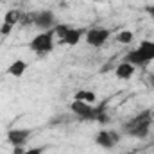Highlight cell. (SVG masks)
I'll return each instance as SVG.
<instances>
[{
  "mask_svg": "<svg viewBox=\"0 0 154 154\" xmlns=\"http://www.w3.org/2000/svg\"><path fill=\"white\" fill-rule=\"evenodd\" d=\"M151 124H152V111H151V109H145V111L138 113L136 116H133V118L124 125V131H125V134H129V136L145 138V136L149 134Z\"/></svg>",
  "mask_w": 154,
  "mask_h": 154,
  "instance_id": "6da1fadb",
  "label": "cell"
},
{
  "mask_svg": "<svg viewBox=\"0 0 154 154\" xmlns=\"http://www.w3.org/2000/svg\"><path fill=\"white\" fill-rule=\"evenodd\" d=\"M152 59H154V41H147V39L142 41L136 50H131L125 56V61L131 63L133 66H136V65L143 66V65H147Z\"/></svg>",
  "mask_w": 154,
  "mask_h": 154,
  "instance_id": "7a4b0ae2",
  "label": "cell"
},
{
  "mask_svg": "<svg viewBox=\"0 0 154 154\" xmlns=\"http://www.w3.org/2000/svg\"><path fill=\"white\" fill-rule=\"evenodd\" d=\"M54 29H50V31H43L41 34L38 36H34L32 41L29 43V47H31V50H34V52H38V54H47V52H50L52 48H54Z\"/></svg>",
  "mask_w": 154,
  "mask_h": 154,
  "instance_id": "3957f363",
  "label": "cell"
},
{
  "mask_svg": "<svg viewBox=\"0 0 154 154\" xmlns=\"http://www.w3.org/2000/svg\"><path fill=\"white\" fill-rule=\"evenodd\" d=\"M109 31L108 29H102V27H93V29H90V31H86V41H88V45H91V47H102L108 38H109Z\"/></svg>",
  "mask_w": 154,
  "mask_h": 154,
  "instance_id": "277c9868",
  "label": "cell"
},
{
  "mask_svg": "<svg viewBox=\"0 0 154 154\" xmlns=\"http://www.w3.org/2000/svg\"><path fill=\"white\" fill-rule=\"evenodd\" d=\"M118 140H120V134H118L116 131H100V133H97V136H95V143L100 145L102 149H111V147H115L116 143H118Z\"/></svg>",
  "mask_w": 154,
  "mask_h": 154,
  "instance_id": "5b68a950",
  "label": "cell"
},
{
  "mask_svg": "<svg viewBox=\"0 0 154 154\" xmlns=\"http://www.w3.org/2000/svg\"><path fill=\"white\" fill-rule=\"evenodd\" d=\"M34 25L43 31H50L56 27V16L52 11H38L34 18Z\"/></svg>",
  "mask_w": 154,
  "mask_h": 154,
  "instance_id": "8992f818",
  "label": "cell"
},
{
  "mask_svg": "<svg viewBox=\"0 0 154 154\" xmlns=\"http://www.w3.org/2000/svg\"><path fill=\"white\" fill-rule=\"evenodd\" d=\"M29 134H31L29 129H11V131H7V140H9L11 145H14V147H22V145L27 142Z\"/></svg>",
  "mask_w": 154,
  "mask_h": 154,
  "instance_id": "52a82bcc",
  "label": "cell"
},
{
  "mask_svg": "<svg viewBox=\"0 0 154 154\" xmlns=\"http://www.w3.org/2000/svg\"><path fill=\"white\" fill-rule=\"evenodd\" d=\"M82 34H86L84 29H70V31L66 32V36L61 38V43H63V45H70V47H74V45H77V43L81 41Z\"/></svg>",
  "mask_w": 154,
  "mask_h": 154,
  "instance_id": "ba28073f",
  "label": "cell"
},
{
  "mask_svg": "<svg viewBox=\"0 0 154 154\" xmlns=\"http://www.w3.org/2000/svg\"><path fill=\"white\" fill-rule=\"evenodd\" d=\"M25 70H27V63H25L23 59H16V61H13L11 66L7 68V74L13 75V77H22L25 74Z\"/></svg>",
  "mask_w": 154,
  "mask_h": 154,
  "instance_id": "9c48e42d",
  "label": "cell"
},
{
  "mask_svg": "<svg viewBox=\"0 0 154 154\" xmlns=\"http://www.w3.org/2000/svg\"><path fill=\"white\" fill-rule=\"evenodd\" d=\"M115 74L118 79H129V77L134 74V66L131 65V63H127V61H124V63H120L118 66H116V70H115Z\"/></svg>",
  "mask_w": 154,
  "mask_h": 154,
  "instance_id": "30bf717a",
  "label": "cell"
},
{
  "mask_svg": "<svg viewBox=\"0 0 154 154\" xmlns=\"http://www.w3.org/2000/svg\"><path fill=\"white\" fill-rule=\"evenodd\" d=\"M22 11H18V9H11V11H7L5 13V16H4V23H9V25H16V23H20V20H22Z\"/></svg>",
  "mask_w": 154,
  "mask_h": 154,
  "instance_id": "8fae6325",
  "label": "cell"
},
{
  "mask_svg": "<svg viewBox=\"0 0 154 154\" xmlns=\"http://www.w3.org/2000/svg\"><path fill=\"white\" fill-rule=\"evenodd\" d=\"M74 99H75V100H82V102H88V104H93V102L97 100L95 93H93V91H88V90H81V91H77Z\"/></svg>",
  "mask_w": 154,
  "mask_h": 154,
  "instance_id": "7c38bea8",
  "label": "cell"
},
{
  "mask_svg": "<svg viewBox=\"0 0 154 154\" xmlns=\"http://www.w3.org/2000/svg\"><path fill=\"white\" fill-rule=\"evenodd\" d=\"M34 18H36V13H23L22 14V20H20V25H23V27L34 25Z\"/></svg>",
  "mask_w": 154,
  "mask_h": 154,
  "instance_id": "4fadbf2b",
  "label": "cell"
},
{
  "mask_svg": "<svg viewBox=\"0 0 154 154\" xmlns=\"http://www.w3.org/2000/svg\"><path fill=\"white\" fill-rule=\"evenodd\" d=\"M116 39H118L120 43L127 45V43H131V41H133V32H131V31H122V32L116 36Z\"/></svg>",
  "mask_w": 154,
  "mask_h": 154,
  "instance_id": "5bb4252c",
  "label": "cell"
},
{
  "mask_svg": "<svg viewBox=\"0 0 154 154\" xmlns=\"http://www.w3.org/2000/svg\"><path fill=\"white\" fill-rule=\"evenodd\" d=\"M68 31H70V27H68V25H61V23H59V25H56V27H54V34H56L59 39L65 38Z\"/></svg>",
  "mask_w": 154,
  "mask_h": 154,
  "instance_id": "9a60e30c",
  "label": "cell"
},
{
  "mask_svg": "<svg viewBox=\"0 0 154 154\" xmlns=\"http://www.w3.org/2000/svg\"><path fill=\"white\" fill-rule=\"evenodd\" d=\"M11 31H13V25H9V23H2V27H0V34L7 36V34H11Z\"/></svg>",
  "mask_w": 154,
  "mask_h": 154,
  "instance_id": "2e32d148",
  "label": "cell"
},
{
  "mask_svg": "<svg viewBox=\"0 0 154 154\" xmlns=\"http://www.w3.org/2000/svg\"><path fill=\"white\" fill-rule=\"evenodd\" d=\"M61 122H70V116L68 115H61V116H56V118L52 120L54 125H56V124H61Z\"/></svg>",
  "mask_w": 154,
  "mask_h": 154,
  "instance_id": "e0dca14e",
  "label": "cell"
},
{
  "mask_svg": "<svg viewBox=\"0 0 154 154\" xmlns=\"http://www.w3.org/2000/svg\"><path fill=\"white\" fill-rule=\"evenodd\" d=\"M22 154H43V147H34L29 151H22Z\"/></svg>",
  "mask_w": 154,
  "mask_h": 154,
  "instance_id": "ac0fdd59",
  "label": "cell"
},
{
  "mask_svg": "<svg viewBox=\"0 0 154 154\" xmlns=\"http://www.w3.org/2000/svg\"><path fill=\"white\" fill-rule=\"evenodd\" d=\"M145 11L151 14V18L154 20V5H147V7H145Z\"/></svg>",
  "mask_w": 154,
  "mask_h": 154,
  "instance_id": "d6986e66",
  "label": "cell"
},
{
  "mask_svg": "<svg viewBox=\"0 0 154 154\" xmlns=\"http://www.w3.org/2000/svg\"><path fill=\"white\" fill-rule=\"evenodd\" d=\"M149 84L154 88V74H149Z\"/></svg>",
  "mask_w": 154,
  "mask_h": 154,
  "instance_id": "ffe728a7",
  "label": "cell"
},
{
  "mask_svg": "<svg viewBox=\"0 0 154 154\" xmlns=\"http://www.w3.org/2000/svg\"><path fill=\"white\" fill-rule=\"evenodd\" d=\"M122 154H134V152H133V151H129V152H122Z\"/></svg>",
  "mask_w": 154,
  "mask_h": 154,
  "instance_id": "44dd1931",
  "label": "cell"
}]
</instances>
